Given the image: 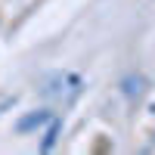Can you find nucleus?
<instances>
[{"mask_svg":"<svg viewBox=\"0 0 155 155\" xmlns=\"http://www.w3.org/2000/svg\"><path fill=\"white\" fill-rule=\"evenodd\" d=\"M84 81L74 71H50L41 81V93L47 99H59V102H71L78 93H81Z\"/></svg>","mask_w":155,"mask_h":155,"instance_id":"1","label":"nucleus"},{"mask_svg":"<svg viewBox=\"0 0 155 155\" xmlns=\"http://www.w3.org/2000/svg\"><path fill=\"white\" fill-rule=\"evenodd\" d=\"M50 118H53V112H50V109H34V112H25L22 118L16 121V127H12V130H16V134H31V130H37V127H44Z\"/></svg>","mask_w":155,"mask_h":155,"instance_id":"2","label":"nucleus"},{"mask_svg":"<svg viewBox=\"0 0 155 155\" xmlns=\"http://www.w3.org/2000/svg\"><path fill=\"white\" fill-rule=\"evenodd\" d=\"M146 90H149V81H146V74H124L121 78V93L130 99V102H140L146 96Z\"/></svg>","mask_w":155,"mask_h":155,"instance_id":"3","label":"nucleus"},{"mask_svg":"<svg viewBox=\"0 0 155 155\" xmlns=\"http://www.w3.org/2000/svg\"><path fill=\"white\" fill-rule=\"evenodd\" d=\"M59 137H62V118H50L47 121V134H44V140H41V152H53L56 149V143H59Z\"/></svg>","mask_w":155,"mask_h":155,"instance_id":"4","label":"nucleus"},{"mask_svg":"<svg viewBox=\"0 0 155 155\" xmlns=\"http://www.w3.org/2000/svg\"><path fill=\"white\" fill-rule=\"evenodd\" d=\"M12 106H16V96H9V99H3V102H0V115H3L6 109H12Z\"/></svg>","mask_w":155,"mask_h":155,"instance_id":"5","label":"nucleus"}]
</instances>
